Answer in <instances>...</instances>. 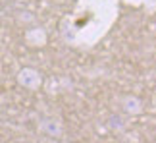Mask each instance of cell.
I'll list each match as a JSON object with an SVG mask.
<instances>
[{
  "instance_id": "6da1fadb",
  "label": "cell",
  "mask_w": 156,
  "mask_h": 143,
  "mask_svg": "<svg viewBox=\"0 0 156 143\" xmlns=\"http://www.w3.org/2000/svg\"><path fill=\"white\" fill-rule=\"evenodd\" d=\"M118 16V0H79L75 12L62 23V37L73 46L89 49L104 37Z\"/></svg>"
},
{
  "instance_id": "7a4b0ae2",
  "label": "cell",
  "mask_w": 156,
  "mask_h": 143,
  "mask_svg": "<svg viewBox=\"0 0 156 143\" xmlns=\"http://www.w3.org/2000/svg\"><path fill=\"white\" fill-rule=\"evenodd\" d=\"M17 83L29 91H37L43 85V74L35 68H21L17 72Z\"/></svg>"
},
{
  "instance_id": "3957f363",
  "label": "cell",
  "mask_w": 156,
  "mask_h": 143,
  "mask_svg": "<svg viewBox=\"0 0 156 143\" xmlns=\"http://www.w3.org/2000/svg\"><path fill=\"white\" fill-rule=\"evenodd\" d=\"M39 132L48 138H60L64 134V122L58 116H46L39 122Z\"/></svg>"
},
{
  "instance_id": "277c9868",
  "label": "cell",
  "mask_w": 156,
  "mask_h": 143,
  "mask_svg": "<svg viewBox=\"0 0 156 143\" xmlns=\"http://www.w3.org/2000/svg\"><path fill=\"white\" fill-rule=\"evenodd\" d=\"M25 43L33 49H43L48 43V35L43 27H31L25 31Z\"/></svg>"
},
{
  "instance_id": "5b68a950",
  "label": "cell",
  "mask_w": 156,
  "mask_h": 143,
  "mask_svg": "<svg viewBox=\"0 0 156 143\" xmlns=\"http://www.w3.org/2000/svg\"><path fill=\"white\" fill-rule=\"evenodd\" d=\"M122 108L131 116H137L143 112V101L137 95H125L122 99Z\"/></svg>"
},
{
  "instance_id": "8992f818",
  "label": "cell",
  "mask_w": 156,
  "mask_h": 143,
  "mask_svg": "<svg viewBox=\"0 0 156 143\" xmlns=\"http://www.w3.org/2000/svg\"><path fill=\"white\" fill-rule=\"evenodd\" d=\"M143 6H145V10L148 12V14L156 12V0H143Z\"/></svg>"
}]
</instances>
